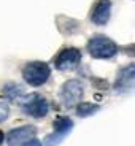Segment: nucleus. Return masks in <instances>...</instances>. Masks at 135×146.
Wrapping results in <instances>:
<instances>
[{
	"mask_svg": "<svg viewBox=\"0 0 135 146\" xmlns=\"http://www.w3.org/2000/svg\"><path fill=\"white\" fill-rule=\"evenodd\" d=\"M88 51L95 59H113L118 52V46L113 40H110L108 36L97 35L89 40Z\"/></svg>",
	"mask_w": 135,
	"mask_h": 146,
	"instance_id": "f257e3e1",
	"label": "nucleus"
},
{
	"mask_svg": "<svg viewBox=\"0 0 135 146\" xmlns=\"http://www.w3.org/2000/svg\"><path fill=\"white\" fill-rule=\"evenodd\" d=\"M49 75H51L49 65L45 62H40V60L29 62L22 70V78L30 86H41V84H45L48 81V78H49Z\"/></svg>",
	"mask_w": 135,
	"mask_h": 146,
	"instance_id": "f03ea898",
	"label": "nucleus"
},
{
	"mask_svg": "<svg viewBox=\"0 0 135 146\" xmlns=\"http://www.w3.org/2000/svg\"><path fill=\"white\" fill-rule=\"evenodd\" d=\"M19 106L22 111L32 117H45L49 111V103L40 94H29L21 100Z\"/></svg>",
	"mask_w": 135,
	"mask_h": 146,
	"instance_id": "7ed1b4c3",
	"label": "nucleus"
},
{
	"mask_svg": "<svg viewBox=\"0 0 135 146\" xmlns=\"http://www.w3.org/2000/svg\"><path fill=\"white\" fill-rule=\"evenodd\" d=\"M84 92V86L80 80H68L67 83L62 84V88L59 91V97H61V102L65 108L75 105L81 100Z\"/></svg>",
	"mask_w": 135,
	"mask_h": 146,
	"instance_id": "20e7f679",
	"label": "nucleus"
},
{
	"mask_svg": "<svg viewBox=\"0 0 135 146\" xmlns=\"http://www.w3.org/2000/svg\"><path fill=\"white\" fill-rule=\"evenodd\" d=\"M53 125H54V132L49 133V135H46V138H45V145L46 146H57V145H61L62 140L68 135L70 132H72L73 121L68 119V117H65V116H61V117H57V119L54 121V124Z\"/></svg>",
	"mask_w": 135,
	"mask_h": 146,
	"instance_id": "39448f33",
	"label": "nucleus"
},
{
	"mask_svg": "<svg viewBox=\"0 0 135 146\" xmlns=\"http://www.w3.org/2000/svg\"><path fill=\"white\" fill-rule=\"evenodd\" d=\"M81 62V52L76 48H65L59 52L56 57V68L57 70H72L76 68V65Z\"/></svg>",
	"mask_w": 135,
	"mask_h": 146,
	"instance_id": "423d86ee",
	"label": "nucleus"
},
{
	"mask_svg": "<svg viewBox=\"0 0 135 146\" xmlns=\"http://www.w3.org/2000/svg\"><path fill=\"white\" fill-rule=\"evenodd\" d=\"M135 86V65H127L118 73L114 89L116 92H132Z\"/></svg>",
	"mask_w": 135,
	"mask_h": 146,
	"instance_id": "0eeeda50",
	"label": "nucleus"
},
{
	"mask_svg": "<svg viewBox=\"0 0 135 146\" xmlns=\"http://www.w3.org/2000/svg\"><path fill=\"white\" fill-rule=\"evenodd\" d=\"M37 133V129L33 125H24V127H18L8 133V146H21L27 141V140L33 138Z\"/></svg>",
	"mask_w": 135,
	"mask_h": 146,
	"instance_id": "6e6552de",
	"label": "nucleus"
},
{
	"mask_svg": "<svg viewBox=\"0 0 135 146\" xmlns=\"http://www.w3.org/2000/svg\"><path fill=\"white\" fill-rule=\"evenodd\" d=\"M110 16H111V2L110 0H99L92 10V22L97 26H105L110 21Z\"/></svg>",
	"mask_w": 135,
	"mask_h": 146,
	"instance_id": "1a4fd4ad",
	"label": "nucleus"
},
{
	"mask_svg": "<svg viewBox=\"0 0 135 146\" xmlns=\"http://www.w3.org/2000/svg\"><path fill=\"white\" fill-rule=\"evenodd\" d=\"M2 92H3V95L7 99L18 100L19 97L24 95L26 89H24V86H21V84H18V83H7L3 88H2Z\"/></svg>",
	"mask_w": 135,
	"mask_h": 146,
	"instance_id": "9d476101",
	"label": "nucleus"
},
{
	"mask_svg": "<svg viewBox=\"0 0 135 146\" xmlns=\"http://www.w3.org/2000/svg\"><path fill=\"white\" fill-rule=\"evenodd\" d=\"M99 110H100V106L95 105V103H80L76 106V114L80 117H88L91 114L97 113Z\"/></svg>",
	"mask_w": 135,
	"mask_h": 146,
	"instance_id": "9b49d317",
	"label": "nucleus"
},
{
	"mask_svg": "<svg viewBox=\"0 0 135 146\" xmlns=\"http://www.w3.org/2000/svg\"><path fill=\"white\" fill-rule=\"evenodd\" d=\"M10 116V106L7 102H0V122L7 121V117Z\"/></svg>",
	"mask_w": 135,
	"mask_h": 146,
	"instance_id": "f8f14e48",
	"label": "nucleus"
},
{
	"mask_svg": "<svg viewBox=\"0 0 135 146\" xmlns=\"http://www.w3.org/2000/svg\"><path fill=\"white\" fill-rule=\"evenodd\" d=\"M21 146H41V143L38 141V140L35 138V137H33V138H30V140H27L26 143H24V145H21Z\"/></svg>",
	"mask_w": 135,
	"mask_h": 146,
	"instance_id": "ddd939ff",
	"label": "nucleus"
},
{
	"mask_svg": "<svg viewBox=\"0 0 135 146\" xmlns=\"http://www.w3.org/2000/svg\"><path fill=\"white\" fill-rule=\"evenodd\" d=\"M3 140H5V135H3V132L0 130V145H2V143H3Z\"/></svg>",
	"mask_w": 135,
	"mask_h": 146,
	"instance_id": "4468645a",
	"label": "nucleus"
}]
</instances>
